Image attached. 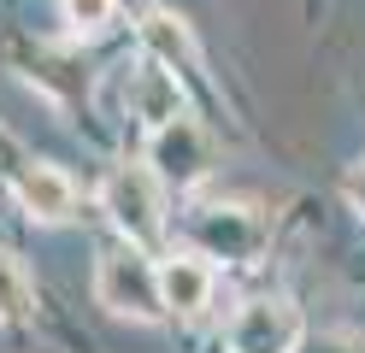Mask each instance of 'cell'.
<instances>
[{
  "mask_svg": "<svg viewBox=\"0 0 365 353\" xmlns=\"http://www.w3.org/2000/svg\"><path fill=\"white\" fill-rule=\"evenodd\" d=\"M95 300L112 318H135V324H159L165 318V295H159V265L148 259V247H112L95 265Z\"/></svg>",
  "mask_w": 365,
  "mask_h": 353,
  "instance_id": "1",
  "label": "cell"
},
{
  "mask_svg": "<svg viewBox=\"0 0 365 353\" xmlns=\"http://www.w3.org/2000/svg\"><path fill=\"white\" fill-rule=\"evenodd\" d=\"M159 171L142 159V165H112L106 171V183H101V206H106V218L118 224V235L124 242H135V247H153L159 235H165V200H159Z\"/></svg>",
  "mask_w": 365,
  "mask_h": 353,
  "instance_id": "2",
  "label": "cell"
},
{
  "mask_svg": "<svg viewBox=\"0 0 365 353\" xmlns=\"http://www.w3.org/2000/svg\"><path fill=\"white\" fill-rule=\"evenodd\" d=\"M148 165L159 171L165 188H195L212 171V135L200 130L189 112H177L159 130H148Z\"/></svg>",
  "mask_w": 365,
  "mask_h": 353,
  "instance_id": "3",
  "label": "cell"
},
{
  "mask_svg": "<svg viewBox=\"0 0 365 353\" xmlns=\"http://www.w3.org/2000/svg\"><path fill=\"white\" fill-rule=\"evenodd\" d=\"M230 353H301V312L283 300H247L230 318Z\"/></svg>",
  "mask_w": 365,
  "mask_h": 353,
  "instance_id": "4",
  "label": "cell"
},
{
  "mask_svg": "<svg viewBox=\"0 0 365 353\" xmlns=\"http://www.w3.org/2000/svg\"><path fill=\"white\" fill-rule=\"evenodd\" d=\"M159 295H165V312L195 318L212 306V271L200 253H165L159 259Z\"/></svg>",
  "mask_w": 365,
  "mask_h": 353,
  "instance_id": "5",
  "label": "cell"
},
{
  "mask_svg": "<svg viewBox=\"0 0 365 353\" xmlns=\"http://www.w3.org/2000/svg\"><path fill=\"white\" fill-rule=\"evenodd\" d=\"M18 206L30 212V218H41V224H65L77 212V188H71V177L59 171V165H24L18 171Z\"/></svg>",
  "mask_w": 365,
  "mask_h": 353,
  "instance_id": "6",
  "label": "cell"
},
{
  "mask_svg": "<svg viewBox=\"0 0 365 353\" xmlns=\"http://www.w3.org/2000/svg\"><path fill=\"white\" fill-rule=\"evenodd\" d=\"M130 112L142 118L148 130H159L165 118H177V112H182V83H177V71L159 65V59H148V65L130 77Z\"/></svg>",
  "mask_w": 365,
  "mask_h": 353,
  "instance_id": "7",
  "label": "cell"
},
{
  "mask_svg": "<svg viewBox=\"0 0 365 353\" xmlns=\"http://www.w3.org/2000/svg\"><path fill=\"white\" fill-rule=\"evenodd\" d=\"M142 47H148V59L171 65V71H195V65H200L189 24L171 18V12H148V18H142Z\"/></svg>",
  "mask_w": 365,
  "mask_h": 353,
  "instance_id": "8",
  "label": "cell"
},
{
  "mask_svg": "<svg viewBox=\"0 0 365 353\" xmlns=\"http://www.w3.org/2000/svg\"><path fill=\"white\" fill-rule=\"evenodd\" d=\"M30 300H36V289H30L24 265L0 247V324H24L30 318Z\"/></svg>",
  "mask_w": 365,
  "mask_h": 353,
  "instance_id": "9",
  "label": "cell"
},
{
  "mask_svg": "<svg viewBox=\"0 0 365 353\" xmlns=\"http://www.w3.org/2000/svg\"><path fill=\"white\" fill-rule=\"evenodd\" d=\"M59 6H65V18H71L77 30L88 36V30H101V24L112 18V6H118V0H59Z\"/></svg>",
  "mask_w": 365,
  "mask_h": 353,
  "instance_id": "10",
  "label": "cell"
},
{
  "mask_svg": "<svg viewBox=\"0 0 365 353\" xmlns=\"http://www.w3.org/2000/svg\"><path fill=\"white\" fill-rule=\"evenodd\" d=\"M348 195H354V206L365 212V171H354V183H348Z\"/></svg>",
  "mask_w": 365,
  "mask_h": 353,
  "instance_id": "11",
  "label": "cell"
},
{
  "mask_svg": "<svg viewBox=\"0 0 365 353\" xmlns=\"http://www.w3.org/2000/svg\"><path fill=\"white\" fill-rule=\"evenodd\" d=\"M301 353H354V347H341V342H318V347H301Z\"/></svg>",
  "mask_w": 365,
  "mask_h": 353,
  "instance_id": "12",
  "label": "cell"
}]
</instances>
